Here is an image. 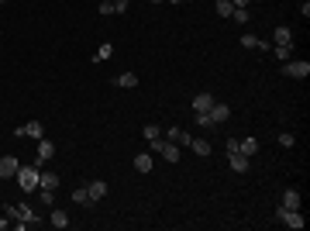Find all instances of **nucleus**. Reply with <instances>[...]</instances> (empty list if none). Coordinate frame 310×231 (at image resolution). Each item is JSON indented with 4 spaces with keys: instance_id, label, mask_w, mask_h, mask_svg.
<instances>
[{
    "instance_id": "nucleus-20",
    "label": "nucleus",
    "mask_w": 310,
    "mask_h": 231,
    "mask_svg": "<svg viewBox=\"0 0 310 231\" xmlns=\"http://www.w3.org/2000/svg\"><path fill=\"white\" fill-rule=\"evenodd\" d=\"M135 169H138V173H152V155L149 152L135 155Z\"/></svg>"
},
{
    "instance_id": "nucleus-21",
    "label": "nucleus",
    "mask_w": 310,
    "mask_h": 231,
    "mask_svg": "<svg viewBox=\"0 0 310 231\" xmlns=\"http://www.w3.org/2000/svg\"><path fill=\"white\" fill-rule=\"evenodd\" d=\"M190 149H193V152H197V155H210V152H214L207 138H193V142H190Z\"/></svg>"
},
{
    "instance_id": "nucleus-1",
    "label": "nucleus",
    "mask_w": 310,
    "mask_h": 231,
    "mask_svg": "<svg viewBox=\"0 0 310 231\" xmlns=\"http://www.w3.org/2000/svg\"><path fill=\"white\" fill-rule=\"evenodd\" d=\"M38 176H42V169H38V166H21L14 179H17V186H21L24 193H31V190H38Z\"/></svg>"
},
{
    "instance_id": "nucleus-5",
    "label": "nucleus",
    "mask_w": 310,
    "mask_h": 231,
    "mask_svg": "<svg viewBox=\"0 0 310 231\" xmlns=\"http://www.w3.org/2000/svg\"><path fill=\"white\" fill-rule=\"evenodd\" d=\"M276 221H283L286 228H304V214L290 211V207H276Z\"/></svg>"
},
{
    "instance_id": "nucleus-35",
    "label": "nucleus",
    "mask_w": 310,
    "mask_h": 231,
    "mask_svg": "<svg viewBox=\"0 0 310 231\" xmlns=\"http://www.w3.org/2000/svg\"><path fill=\"white\" fill-rule=\"evenodd\" d=\"M149 3H162V0H149Z\"/></svg>"
},
{
    "instance_id": "nucleus-12",
    "label": "nucleus",
    "mask_w": 310,
    "mask_h": 231,
    "mask_svg": "<svg viewBox=\"0 0 310 231\" xmlns=\"http://www.w3.org/2000/svg\"><path fill=\"white\" fill-rule=\"evenodd\" d=\"M38 190H59V176L55 173H49V169H42V176H38Z\"/></svg>"
},
{
    "instance_id": "nucleus-14",
    "label": "nucleus",
    "mask_w": 310,
    "mask_h": 231,
    "mask_svg": "<svg viewBox=\"0 0 310 231\" xmlns=\"http://www.w3.org/2000/svg\"><path fill=\"white\" fill-rule=\"evenodd\" d=\"M165 138H169V142H176V145H179V149H183V145H190V142H193V135H186V131H183V128H169V131H165Z\"/></svg>"
},
{
    "instance_id": "nucleus-6",
    "label": "nucleus",
    "mask_w": 310,
    "mask_h": 231,
    "mask_svg": "<svg viewBox=\"0 0 310 231\" xmlns=\"http://www.w3.org/2000/svg\"><path fill=\"white\" fill-rule=\"evenodd\" d=\"M17 169H21L17 155H0V179H10V176H17Z\"/></svg>"
},
{
    "instance_id": "nucleus-15",
    "label": "nucleus",
    "mask_w": 310,
    "mask_h": 231,
    "mask_svg": "<svg viewBox=\"0 0 310 231\" xmlns=\"http://www.w3.org/2000/svg\"><path fill=\"white\" fill-rule=\"evenodd\" d=\"M279 207H290V211H300V190H293V186H290V190L283 193V204H279Z\"/></svg>"
},
{
    "instance_id": "nucleus-28",
    "label": "nucleus",
    "mask_w": 310,
    "mask_h": 231,
    "mask_svg": "<svg viewBox=\"0 0 310 231\" xmlns=\"http://www.w3.org/2000/svg\"><path fill=\"white\" fill-rule=\"evenodd\" d=\"M155 138H162L158 124H145V142H155Z\"/></svg>"
},
{
    "instance_id": "nucleus-8",
    "label": "nucleus",
    "mask_w": 310,
    "mask_h": 231,
    "mask_svg": "<svg viewBox=\"0 0 310 231\" xmlns=\"http://www.w3.org/2000/svg\"><path fill=\"white\" fill-rule=\"evenodd\" d=\"M52 155H55V145H52L49 138H42V142H38V159H35V166H38V169H45V162H49Z\"/></svg>"
},
{
    "instance_id": "nucleus-4",
    "label": "nucleus",
    "mask_w": 310,
    "mask_h": 231,
    "mask_svg": "<svg viewBox=\"0 0 310 231\" xmlns=\"http://www.w3.org/2000/svg\"><path fill=\"white\" fill-rule=\"evenodd\" d=\"M283 76H290V79H307V76H310V62H307V59H304V62L286 59V62H283Z\"/></svg>"
},
{
    "instance_id": "nucleus-29",
    "label": "nucleus",
    "mask_w": 310,
    "mask_h": 231,
    "mask_svg": "<svg viewBox=\"0 0 310 231\" xmlns=\"http://www.w3.org/2000/svg\"><path fill=\"white\" fill-rule=\"evenodd\" d=\"M197 124H200V128H217V124L207 117V111H204V114H197Z\"/></svg>"
},
{
    "instance_id": "nucleus-10",
    "label": "nucleus",
    "mask_w": 310,
    "mask_h": 231,
    "mask_svg": "<svg viewBox=\"0 0 310 231\" xmlns=\"http://www.w3.org/2000/svg\"><path fill=\"white\" fill-rule=\"evenodd\" d=\"M86 193H90V204H97V200L107 197V183L103 179H93V183H86Z\"/></svg>"
},
{
    "instance_id": "nucleus-13",
    "label": "nucleus",
    "mask_w": 310,
    "mask_h": 231,
    "mask_svg": "<svg viewBox=\"0 0 310 231\" xmlns=\"http://www.w3.org/2000/svg\"><path fill=\"white\" fill-rule=\"evenodd\" d=\"M214 107V93H197L193 97V111L197 114H204V111H210Z\"/></svg>"
},
{
    "instance_id": "nucleus-36",
    "label": "nucleus",
    "mask_w": 310,
    "mask_h": 231,
    "mask_svg": "<svg viewBox=\"0 0 310 231\" xmlns=\"http://www.w3.org/2000/svg\"><path fill=\"white\" fill-rule=\"evenodd\" d=\"M0 3H3V0H0Z\"/></svg>"
},
{
    "instance_id": "nucleus-30",
    "label": "nucleus",
    "mask_w": 310,
    "mask_h": 231,
    "mask_svg": "<svg viewBox=\"0 0 310 231\" xmlns=\"http://www.w3.org/2000/svg\"><path fill=\"white\" fill-rule=\"evenodd\" d=\"M38 200H42L45 207H52V190H38Z\"/></svg>"
},
{
    "instance_id": "nucleus-27",
    "label": "nucleus",
    "mask_w": 310,
    "mask_h": 231,
    "mask_svg": "<svg viewBox=\"0 0 310 231\" xmlns=\"http://www.w3.org/2000/svg\"><path fill=\"white\" fill-rule=\"evenodd\" d=\"M231 10H234L231 0H217V14H221V17H231Z\"/></svg>"
},
{
    "instance_id": "nucleus-24",
    "label": "nucleus",
    "mask_w": 310,
    "mask_h": 231,
    "mask_svg": "<svg viewBox=\"0 0 310 231\" xmlns=\"http://www.w3.org/2000/svg\"><path fill=\"white\" fill-rule=\"evenodd\" d=\"M269 52H272V56H276L279 62H286V59L293 56V45H276V49H269Z\"/></svg>"
},
{
    "instance_id": "nucleus-11",
    "label": "nucleus",
    "mask_w": 310,
    "mask_h": 231,
    "mask_svg": "<svg viewBox=\"0 0 310 231\" xmlns=\"http://www.w3.org/2000/svg\"><path fill=\"white\" fill-rule=\"evenodd\" d=\"M241 45L245 49H258V52H269L272 45L265 42V38H258V35H241Z\"/></svg>"
},
{
    "instance_id": "nucleus-25",
    "label": "nucleus",
    "mask_w": 310,
    "mask_h": 231,
    "mask_svg": "<svg viewBox=\"0 0 310 231\" xmlns=\"http://www.w3.org/2000/svg\"><path fill=\"white\" fill-rule=\"evenodd\" d=\"M73 200H76L79 207H86V204H90V193H86V186H76V190H73Z\"/></svg>"
},
{
    "instance_id": "nucleus-16",
    "label": "nucleus",
    "mask_w": 310,
    "mask_h": 231,
    "mask_svg": "<svg viewBox=\"0 0 310 231\" xmlns=\"http://www.w3.org/2000/svg\"><path fill=\"white\" fill-rule=\"evenodd\" d=\"M228 162H231V169H234V173H248V155H241V152H228Z\"/></svg>"
},
{
    "instance_id": "nucleus-9",
    "label": "nucleus",
    "mask_w": 310,
    "mask_h": 231,
    "mask_svg": "<svg viewBox=\"0 0 310 231\" xmlns=\"http://www.w3.org/2000/svg\"><path fill=\"white\" fill-rule=\"evenodd\" d=\"M207 117H210L214 124H224V121L231 117V107H228V104H217V100H214V107L207 111Z\"/></svg>"
},
{
    "instance_id": "nucleus-23",
    "label": "nucleus",
    "mask_w": 310,
    "mask_h": 231,
    "mask_svg": "<svg viewBox=\"0 0 310 231\" xmlns=\"http://www.w3.org/2000/svg\"><path fill=\"white\" fill-rule=\"evenodd\" d=\"M110 56H114V45H110V42H103V45L97 49V56H93V62H103V59H110Z\"/></svg>"
},
{
    "instance_id": "nucleus-17",
    "label": "nucleus",
    "mask_w": 310,
    "mask_h": 231,
    "mask_svg": "<svg viewBox=\"0 0 310 231\" xmlns=\"http://www.w3.org/2000/svg\"><path fill=\"white\" fill-rule=\"evenodd\" d=\"M49 225H52V228H69V225H73V221H69V214H66V211H52V218H49Z\"/></svg>"
},
{
    "instance_id": "nucleus-34",
    "label": "nucleus",
    "mask_w": 310,
    "mask_h": 231,
    "mask_svg": "<svg viewBox=\"0 0 310 231\" xmlns=\"http://www.w3.org/2000/svg\"><path fill=\"white\" fill-rule=\"evenodd\" d=\"M169 3H183V0H169Z\"/></svg>"
},
{
    "instance_id": "nucleus-26",
    "label": "nucleus",
    "mask_w": 310,
    "mask_h": 231,
    "mask_svg": "<svg viewBox=\"0 0 310 231\" xmlns=\"http://www.w3.org/2000/svg\"><path fill=\"white\" fill-rule=\"evenodd\" d=\"M279 145H283V149H293V145H297V135H293V131H283V135H279Z\"/></svg>"
},
{
    "instance_id": "nucleus-18",
    "label": "nucleus",
    "mask_w": 310,
    "mask_h": 231,
    "mask_svg": "<svg viewBox=\"0 0 310 231\" xmlns=\"http://www.w3.org/2000/svg\"><path fill=\"white\" fill-rule=\"evenodd\" d=\"M238 152H241V155H248V159H252V155L258 152V142H255V138H238Z\"/></svg>"
},
{
    "instance_id": "nucleus-19",
    "label": "nucleus",
    "mask_w": 310,
    "mask_h": 231,
    "mask_svg": "<svg viewBox=\"0 0 310 231\" xmlns=\"http://www.w3.org/2000/svg\"><path fill=\"white\" fill-rule=\"evenodd\" d=\"M114 83H117L121 90H135V86H138V76H135V73H121Z\"/></svg>"
},
{
    "instance_id": "nucleus-31",
    "label": "nucleus",
    "mask_w": 310,
    "mask_h": 231,
    "mask_svg": "<svg viewBox=\"0 0 310 231\" xmlns=\"http://www.w3.org/2000/svg\"><path fill=\"white\" fill-rule=\"evenodd\" d=\"M100 14H103V17L114 14V0H103V3H100Z\"/></svg>"
},
{
    "instance_id": "nucleus-2",
    "label": "nucleus",
    "mask_w": 310,
    "mask_h": 231,
    "mask_svg": "<svg viewBox=\"0 0 310 231\" xmlns=\"http://www.w3.org/2000/svg\"><path fill=\"white\" fill-rule=\"evenodd\" d=\"M3 214H7L10 221L28 225V228H31V225H38V218H35V211H31L28 204H7V207H3Z\"/></svg>"
},
{
    "instance_id": "nucleus-7",
    "label": "nucleus",
    "mask_w": 310,
    "mask_h": 231,
    "mask_svg": "<svg viewBox=\"0 0 310 231\" xmlns=\"http://www.w3.org/2000/svg\"><path fill=\"white\" fill-rule=\"evenodd\" d=\"M14 135H17V138H42L45 128H42V121H28V124H21Z\"/></svg>"
},
{
    "instance_id": "nucleus-32",
    "label": "nucleus",
    "mask_w": 310,
    "mask_h": 231,
    "mask_svg": "<svg viewBox=\"0 0 310 231\" xmlns=\"http://www.w3.org/2000/svg\"><path fill=\"white\" fill-rule=\"evenodd\" d=\"M114 14H128V0H114Z\"/></svg>"
},
{
    "instance_id": "nucleus-3",
    "label": "nucleus",
    "mask_w": 310,
    "mask_h": 231,
    "mask_svg": "<svg viewBox=\"0 0 310 231\" xmlns=\"http://www.w3.org/2000/svg\"><path fill=\"white\" fill-rule=\"evenodd\" d=\"M152 145V152H158L165 162H179V145L176 142H169V138H155V142H149Z\"/></svg>"
},
{
    "instance_id": "nucleus-33",
    "label": "nucleus",
    "mask_w": 310,
    "mask_h": 231,
    "mask_svg": "<svg viewBox=\"0 0 310 231\" xmlns=\"http://www.w3.org/2000/svg\"><path fill=\"white\" fill-rule=\"evenodd\" d=\"M7 225H10V218H7V214H3V218H0V231L7 228Z\"/></svg>"
},
{
    "instance_id": "nucleus-22",
    "label": "nucleus",
    "mask_w": 310,
    "mask_h": 231,
    "mask_svg": "<svg viewBox=\"0 0 310 231\" xmlns=\"http://www.w3.org/2000/svg\"><path fill=\"white\" fill-rule=\"evenodd\" d=\"M276 45H293V31L290 28H276Z\"/></svg>"
}]
</instances>
